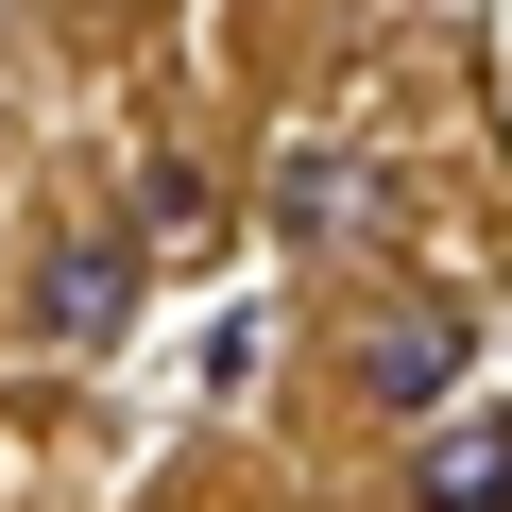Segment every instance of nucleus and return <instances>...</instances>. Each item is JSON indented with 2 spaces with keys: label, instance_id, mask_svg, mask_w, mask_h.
<instances>
[{
  "label": "nucleus",
  "instance_id": "20e7f679",
  "mask_svg": "<svg viewBox=\"0 0 512 512\" xmlns=\"http://www.w3.org/2000/svg\"><path fill=\"white\" fill-rule=\"evenodd\" d=\"M410 512H512V410H444L410 444Z\"/></svg>",
  "mask_w": 512,
  "mask_h": 512
},
{
  "label": "nucleus",
  "instance_id": "7ed1b4c3",
  "mask_svg": "<svg viewBox=\"0 0 512 512\" xmlns=\"http://www.w3.org/2000/svg\"><path fill=\"white\" fill-rule=\"evenodd\" d=\"M120 325H137V239H120V222L52 239V256H35V342H52V359H103Z\"/></svg>",
  "mask_w": 512,
  "mask_h": 512
},
{
  "label": "nucleus",
  "instance_id": "39448f33",
  "mask_svg": "<svg viewBox=\"0 0 512 512\" xmlns=\"http://www.w3.org/2000/svg\"><path fill=\"white\" fill-rule=\"evenodd\" d=\"M205 222H222V188H205V171H188V154H137V222H120V239H137V256H154V239H171V256H188V239H205Z\"/></svg>",
  "mask_w": 512,
  "mask_h": 512
},
{
  "label": "nucleus",
  "instance_id": "f257e3e1",
  "mask_svg": "<svg viewBox=\"0 0 512 512\" xmlns=\"http://www.w3.org/2000/svg\"><path fill=\"white\" fill-rule=\"evenodd\" d=\"M274 239H308V256L393 239V154H359V137H291V154H274Z\"/></svg>",
  "mask_w": 512,
  "mask_h": 512
},
{
  "label": "nucleus",
  "instance_id": "f03ea898",
  "mask_svg": "<svg viewBox=\"0 0 512 512\" xmlns=\"http://www.w3.org/2000/svg\"><path fill=\"white\" fill-rule=\"evenodd\" d=\"M342 376L376 393V410H461V376H478V325L427 291V308H376L359 342H342Z\"/></svg>",
  "mask_w": 512,
  "mask_h": 512
}]
</instances>
